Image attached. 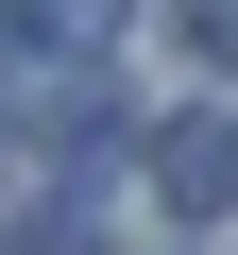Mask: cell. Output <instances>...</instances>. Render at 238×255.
Returning a JSON list of instances; mask_svg holds the SVG:
<instances>
[{"label":"cell","mask_w":238,"mask_h":255,"mask_svg":"<svg viewBox=\"0 0 238 255\" xmlns=\"http://www.w3.org/2000/svg\"><path fill=\"white\" fill-rule=\"evenodd\" d=\"M153 187L170 204H221L238 187V136H221V119H170V136H153Z\"/></svg>","instance_id":"cell-1"},{"label":"cell","mask_w":238,"mask_h":255,"mask_svg":"<svg viewBox=\"0 0 238 255\" xmlns=\"http://www.w3.org/2000/svg\"><path fill=\"white\" fill-rule=\"evenodd\" d=\"M187 34H204V51H221V68H238V0H187Z\"/></svg>","instance_id":"cell-3"},{"label":"cell","mask_w":238,"mask_h":255,"mask_svg":"<svg viewBox=\"0 0 238 255\" xmlns=\"http://www.w3.org/2000/svg\"><path fill=\"white\" fill-rule=\"evenodd\" d=\"M102 17H119V0H34V34H102Z\"/></svg>","instance_id":"cell-2"}]
</instances>
